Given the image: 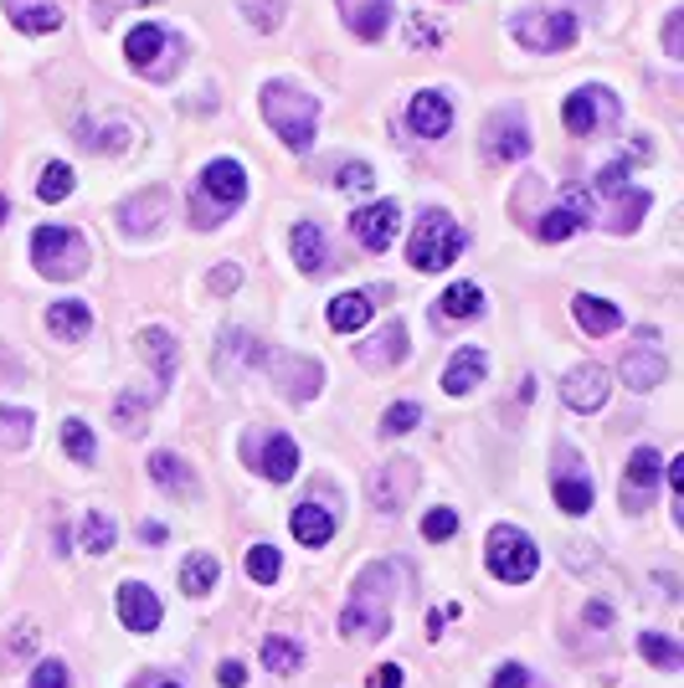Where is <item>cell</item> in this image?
Listing matches in <instances>:
<instances>
[{
    "label": "cell",
    "instance_id": "28",
    "mask_svg": "<svg viewBox=\"0 0 684 688\" xmlns=\"http://www.w3.org/2000/svg\"><path fill=\"white\" fill-rule=\"evenodd\" d=\"M47 330L57 334V340H88V330H94V314H88V304H78V298H62V304L47 308Z\"/></svg>",
    "mask_w": 684,
    "mask_h": 688
},
{
    "label": "cell",
    "instance_id": "12",
    "mask_svg": "<svg viewBox=\"0 0 684 688\" xmlns=\"http://www.w3.org/2000/svg\"><path fill=\"white\" fill-rule=\"evenodd\" d=\"M397 222H402V206L397 200H377V206L350 216V237L361 242L365 252H387L397 242Z\"/></svg>",
    "mask_w": 684,
    "mask_h": 688
},
{
    "label": "cell",
    "instance_id": "26",
    "mask_svg": "<svg viewBox=\"0 0 684 688\" xmlns=\"http://www.w3.org/2000/svg\"><path fill=\"white\" fill-rule=\"evenodd\" d=\"M644 344V340H638ZM664 375H670V365H664V355H658L654 344H644V350H628L623 355V381L633 385V391H654V385H664Z\"/></svg>",
    "mask_w": 684,
    "mask_h": 688
},
{
    "label": "cell",
    "instance_id": "8",
    "mask_svg": "<svg viewBox=\"0 0 684 688\" xmlns=\"http://www.w3.org/2000/svg\"><path fill=\"white\" fill-rule=\"evenodd\" d=\"M550 493H556V503H561V514H587L592 509V478H587V468H582L577 448H556Z\"/></svg>",
    "mask_w": 684,
    "mask_h": 688
},
{
    "label": "cell",
    "instance_id": "15",
    "mask_svg": "<svg viewBox=\"0 0 684 688\" xmlns=\"http://www.w3.org/2000/svg\"><path fill=\"white\" fill-rule=\"evenodd\" d=\"M412 489H417V463H407V458L381 463L377 473H371V503H377L381 514H397V509L412 499Z\"/></svg>",
    "mask_w": 684,
    "mask_h": 688
},
{
    "label": "cell",
    "instance_id": "11",
    "mask_svg": "<svg viewBox=\"0 0 684 688\" xmlns=\"http://www.w3.org/2000/svg\"><path fill=\"white\" fill-rule=\"evenodd\" d=\"M658 478H664V458L654 448H638L628 458V473H623V509H648L658 493Z\"/></svg>",
    "mask_w": 684,
    "mask_h": 688
},
{
    "label": "cell",
    "instance_id": "58",
    "mask_svg": "<svg viewBox=\"0 0 684 688\" xmlns=\"http://www.w3.org/2000/svg\"><path fill=\"white\" fill-rule=\"evenodd\" d=\"M6 212H11V206H6V200H0V226H6Z\"/></svg>",
    "mask_w": 684,
    "mask_h": 688
},
{
    "label": "cell",
    "instance_id": "19",
    "mask_svg": "<svg viewBox=\"0 0 684 688\" xmlns=\"http://www.w3.org/2000/svg\"><path fill=\"white\" fill-rule=\"evenodd\" d=\"M340 16H345V27L361 41H381L391 27V16H397V6H391V0H340Z\"/></svg>",
    "mask_w": 684,
    "mask_h": 688
},
{
    "label": "cell",
    "instance_id": "27",
    "mask_svg": "<svg viewBox=\"0 0 684 688\" xmlns=\"http://www.w3.org/2000/svg\"><path fill=\"white\" fill-rule=\"evenodd\" d=\"M330 534H335V514H330L324 503H314V499L299 503V509H294V540L309 544V550H324V544H330Z\"/></svg>",
    "mask_w": 684,
    "mask_h": 688
},
{
    "label": "cell",
    "instance_id": "20",
    "mask_svg": "<svg viewBox=\"0 0 684 688\" xmlns=\"http://www.w3.org/2000/svg\"><path fill=\"white\" fill-rule=\"evenodd\" d=\"M407 124H412V134H422V139H443L448 129H453V104H448V94H417L412 108H407Z\"/></svg>",
    "mask_w": 684,
    "mask_h": 688
},
{
    "label": "cell",
    "instance_id": "7",
    "mask_svg": "<svg viewBox=\"0 0 684 688\" xmlns=\"http://www.w3.org/2000/svg\"><path fill=\"white\" fill-rule=\"evenodd\" d=\"M515 41L530 52H561L577 41V16L561 11V6H530V11L515 16Z\"/></svg>",
    "mask_w": 684,
    "mask_h": 688
},
{
    "label": "cell",
    "instance_id": "45",
    "mask_svg": "<svg viewBox=\"0 0 684 688\" xmlns=\"http://www.w3.org/2000/svg\"><path fill=\"white\" fill-rule=\"evenodd\" d=\"M417 422H422V406L402 401V406H387V416H381V432H387V438H402V432H412Z\"/></svg>",
    "mask_w": 684,
    "mask_h": 688
},
{
    "label": "cell",
    "instance_id": "40",
    "mask_svg": "<svg viewBox=\"0 0 684 688\" xmlns=\"http://www.w3.org/2000/svg\"><path fill=\"white\" fill-rule=\"evenodd\" d=\"M247 576H253L257 586H273L283 576V556L273 544H253V550H247Z\"/></svg>",
    "mask_w": 684,
    "mask_h": 688
},
{
    "label": "cell",
    "instance_id": "50",
    "mask_svg": "<svg viewBox=\"0 0 684 688\" xmlns=\"http://www.w3.org/2000/svg\"><path fill=\"white\" fill-rule=\"evenodd\" d=\"M0 422L11 426V448H21V438H31V411H21V406H0Z\"/></svg>",
    "mask_w": 684,
    "mask_h": 688
},
{
    "label": "cell",
    "instance_id": "53",
    "mask_svg": "<svg viewBox=\"0 0 684 688\" xmlns=\"http://www.w3.org/2000/svg\"><path fill=\"white\" fill-rule=\"evenodd\" d=\"M530 684V668H520V662H505L495 674V688H525Z\"/></svg>",
    "mask_w": 684,
    "mask_h": 688
},
{
    "label": "cell",
    "instance_id": "9",
    "mask_svg": "<svg viewBox=\"0 0 684 688\" xmlns=\"http://www.w3.org/2000/svg\"><path fill=\"white\" fill-rule=\"evenodd\" d=\"M530 155V129L515 108L495 114V119L483 124V159H495V165H515V159Z\"/></svg>",
    "mask_w": 684,
    "mask_h": 688
},
{
    "label": "cell",
    "instance_id": "29",
    "mask_svg": "<svg viewBox=\"0 0 684 688\" xmlns=\"http://www.w3.org/2000/svg\"><path fill=\"white\" fill-rule=\"evenodd\" d=\"M294 263L304 267V273H330V242H324V232L314 222H299L294 226Z\"/></svg>",
    "mask_w": 684,
    "mask_h": 688
},
{
    "label": "cell",
    "instance_id": "16",
    "mask_svg": "<svg viewBox=\"0 0 684 688\" xmlns=\"http://www.w3.org/2000/svg\"><path fill=\"white\" fill-rule=\"evenodd\" d=\"M257 371H268V375H279V385H283V396L289 401H309L314 391H320V381H324V371L314 365V360H294V355H263V365Z\"/></svg>",
    "mask_w": 684,
    "mask_h": 688
},
{
    "label": "cell",
    "instance_id": "1",
    "mask_svg": "<svg viewBox=\"0 0 684 688\" xmlns=\"http://www.w3.org/2000/svg\"><path fill=\"white\" fill-rule=\"evenodd\" d=\"M391 586H397L391 566H365L355 576V601L340 617V632L361 637V642H381L391 632Z\"/></svg>",
    "mask_w": 684,
    "mask_h": 688
},
{
    "label": "cell",
    "instance_id": "33",
    "mask_svg": "<svg viewBox=\"0 0 684 688\" xmlns=\"http://www.w3.org/2000/svg\"><path fill=\"white\" fill-rule=\"evenodd\" d=\"M139 350H145V360H155V385H170L175 381V360H180L175 334L170 330H145L139 334Z\"/></svg>",
    "mask_w": 684,
    "mask_h": 688
},
{
    "label": "cell",
    "instance_id": "48",
    "mask_svg": "<svg viewBox=\"0 0 684 688\" xmlns=\"http://www.w3.org/2000/svg\"><path fill=\"white\" fill-rule=\"evenodd\" d=\"M340 190H371L377 186V170L365 165V159H350V165H340V180H335Z\"/></svg>",
    "mask_w": 684,
    "mask_h": 688
},
{
    "label": "cell",
    "instance_id": "42",
    "mask_svg": "<svg viewBox=\"0 0 684 688\" xmlns=\"http://www.w3.org/2000/svg\"><path fill=\"white\" fill-rule=\"evenodd\" d=\"M62 448H68V458L72 463H94V426L88 422H78V416H72V422H62Z\"/></svg>",
    "mask_w": 684,
    "mask_h": 688
},
{
    "label": "cell",
    "instance_id": "56",
    "mask_svg": "<svg viewBox=\"0 0 684 688\" xmlns=\"http://www.w3.org/2000/svg\"><path fill=\"white\" fill-rule=\"evenodd\" d=\"M587 622H592V627H613V607H603V601H592V607H587Z\"/></svg>",
    "mask_w": 684,
    "mask_h": 688
},
{
    "label": "cell",
    "instance_id": "10",
    "mask_svg": "<svg viewBox=\"0 0 684 688\" xmlns=\"http://www.w3.org/2000/svg\"><path fill=\"white\" fill-rule=\"evenodd\" d=\"M247 458H253V468L263 478H273V483H289V478L299 473V448L289 432H263V438H247Z\"/></svg>",
    "mask_w": 684,
    "mask_h": 688
},
{
    "label": "cell",
    "instance_id": "46",
    "mask_svg": "<svg viewBox=\"0 0 684 688\" xmlns=\"http://www.w3.org/2000/svg\"><path fill=\"white\" fill-rule=\"evenodd\" d=\"M242 11H247V21L257 31H273L283 21V0H242Z\"/></svg>",
    "mask_w": 684,
    "mask_h": 688
},
{
    "label": "cell",
    "instance_id": "6",
    "mask_svg": "<svg viewBox=\"0 0 684 688\" xmlns=\"http://www.w3.org/2000/svg\"><path fill=\"white\" fill-rule=\"evenodd\" d=\"M31 263H37L41 278H78L82 267H88V242L68 226H37V237H31Z\"/></svg>",
    "mask_w": 684,
    "mask_h": 688
},
{
    "label": "cell",
    "instance_id": "57",
    "mask_svg": "<svg viewBox=\"0 0 684 688\" xmlns=\"http://www.w3.org/2000/svg\"><path fill=\"white\" fill-rule=\"evenodd\" d=\"M139 540H145V544H165V524L145 519V524H139Z\"/></svg>",
    "mask_w": 684,
    "mask_h": 688
},
{
    "label": "cell",
    "instance_id": "55",
    "mask_svg": "<svg viewBox=\"0 0 684 688\" xmlns=\"http://www.w3.org/2000/svg\"><path fill=\"white\" fill-rule=\"evenodd\" d=\"M216 684H222V688H242V684H247V668H242V662H222V668H216Z\"/></svg>",
    "mask_w": 684,
    "mask_h": 688
},
{
    "label": "cell",
    "instance_id": "3",
    "mask_svg": "<svg viewBox=\"0 0 684 688\" xmlns=\"http://www.w3.org/2000/svg\"><path fill=\"white\" fill-rule=\"evenodd\" d=\"M242 200H247V170H242L237 159H212L202 170V196H196L190 222L212 232V226H222L227 212H237Z\"/></svg>",
    "mask_w": 684,
    "mask_h": 688
},
{
    "label": "cell",
    "instance_id": "25",
    "mask_svg": "<svg viewBox=\"0 0 684 688\" xmlns=\"http://www.w3.org/2000/svg\"><path fill=\"white\" fill-rule=\"evenodd\" d=\"M165 396V385H129L119 401H114V426L119 432H129L135 438L139 426H145V416H149V406Z\"/></svg>",
    "mask_w": 684,
    "mask_h": 688
},
{
    "label": "cell",
    "instance_id": "38",
    "mask_svg": "<svg viewBox=\"0 0 684 688\" xmlns=\"http://www.w3.org/2000/svg\"><path fill=\"white\" fill-rule=\"evenodd\" d=\"M180 586H186V596H206L216 586V556H190L186 566H180Z\"/></svg>",
    "mask_w": 684,
    "mask_h": 688
},
{
    "label": "cell",
    "instance_id": "41",
    "mask_svg": "<svg viewBox=\"0 0 684 688\" xmlns=\"http://www.w3.org/2000/svg\"><path fill=\"white\" fill-rule=\"evenodd\" d=\"M31 652H37V627H11V632H6V642H0V668L11 674L16 662L31 658Z\"/></svg>",
    "mask_w": 684,
    "mask_h": 688
},
{
    "label": "cell",
    "instance_id": "23",
    "mask_svg": "<svg viewBox=\"0 0 684 688\" xmlns=\"http://www.w3.org/2000/svg\"><path fill=\"white\" fill-rule=\"evenodd\" d=\"M355 360H361L365 371H387V365H402L407 360V330L402 324H387L371 344H355Z\"/></svg>",
    "mask_w": 684,
    "mask_h": 688
},
{
    "label": "cell",
    "instance_id": "4",
    "mask_svg": "<svg viewBox=\"0 0 684 688\" xmlns=\"http://www.w3.org/2000/svg\"><path fill=\"white\" fill-rule=\"evenodd\" d=\"M463 247H469L463 226H458L453 216H443V212H428L422 222H417L407 257H412L417 273H443V267L458 263V252H463Z\"/></svg>",
    "mask_w": 684,
    "mask_h": 688
},
{
    "label": "cell",
    "instance_id": "52",
    "mask_svg": "<svg viewBox=\"0 0 684 688\" xmlns=\"http://www.w3.org/2000/svg\"><path fill=\"white\" fill-rule=\"evenodd\" d=\"M242 288V267H232V263H222L212 273V293H237Z\"/></svg>",
    "mask_w": 684,
    "mask_h": 688
},
{
    "label": "cell",
    "instance_id": "30",
    "mask_svg": "<svg viewBox=\"0 0 684 688\" xmlns=\"http://www.w3.org/2000/svg\"><path fill=\"white\" fill-rule=\"evenodd\" d=\"M571 314H577V324L587 334H613L617 324H623L617 304H607V298H597V293H577V298H571Z\"/></svg>",
    "mask_w": 684,
    "mask_h": 688
},
{
    "label": "cell",
    "instance_id": "39",
    "mask_svg": "<svg viewBox=\"0 0 684 688\" xmlns=\"http://www.w3.org/2000/svg\"><path fill=\"white\" fill-rule=\"evenodd\" d=\"M263 662H268L273 674H299L304 648H299V642H289V637H268V642H263Z\"/></svg>",
    "mask_w": 684,
    "mask_h": 688
},
{
    "label": "cell",
    "instance_id": "37",
    "mask_svg": "<svg viewBox=\"0 0 684 688\" xmlns=\"http://www.w3.org/2000/svg\"><path fill=\"white\" fill-rule=\"evenodd\" d=\"M114 540H119L114 519H108L104 509H94V514H88V524H82V550H88V556H108V550H114Z\"/></svg>",
    "mask_w": 684,
    "mask_h": 688
},
{
    "label": "cell",
    "instance_id": "49",
    "mask_svg": "<svg viewBox=\"0 0 684 688\" xmlns=\"http://www.w3.org/2000/svg\"><path fill=\"white\" fill-rule=\"evenodd\" d=\"M31 688H72L68 662H41L37 674H31Z\"/></svg>",
    "mask_w": 684,
    "mask_h": 688
},
{
    "label": "cell",
    "instance_id": "35",
    "mask_svg": "<svg viewBox=\"0 0 684 688\" xmlns=\"http://www.w3.org/2000/svg\"><path fill=\"white\" fill-rule=\"evenodd\" d=\"M638 652H644L654 668H664V674H680V668H684L680 642H670L664 632H638Z\"/></svg>",
    "mask_w": 684,
    "mask_h": 688
},
{
    "label": "cell",
    "instance_id": "51",
    "mask_svg": "<svg viewBox=\"0 0 684 688\" xmlns=\"http://www.w3.org/2000/svg\"><path fill=\"white\" fill-rule=\"evenodd\" d=\"M664 52L684 57V11H670V21H664Z\"/></svg>",
    "mask_w": 684,
    "mask_h": 688
},
{
    "label": "cell",
    "instance_id": "24",
    "mask_svg": "<svg viewBox=\"0 0 684 688\" xmlns=\"http://www.w3.org/2000/svg\"><path fill=\"white\" fill-rule=\"evenodd\" d=\"M613 206L603 212V222H607V232H617V237H628V232H638V222L648 216V190H638V186H623L617 196H607Z\"/></svg>",
    "mask_w": 684,
    "mask_h": 688
},
{
    "label": "cell",
    "instance_id": "14",
    "mask_svg": "<svg viewBox=\"0 0 684 688\" xmlns=\"http://www.w3.org/2000/svg\"><path fill=\"white\" fill-rule=\"evenodd\" d=\"M603 119H617V98L607 94V88H577V94L566 98V108H561V124L571 134H592Z\"/></svg>",
    "mask_w": 684,
    "mask_h": 688
},
{
    "label": "cell",
    "instance_id": "22",
    "mask_svg": "<svg viewBox=\"0 0 684 688\" xmlns=\"http://www.w3.org/2000/svg\"><path fill=\"white\" fill-rule=\"evenodd\" d=\"M483 371H489V355H483L479 344H463L453 360H448V371H443V391L448 396H469L473 385L483 381Z\"/></svg>",
    "mask_w": 684,
    "mask_h": 688
},
{
    "label": "cell",
    "instance_id": "17",
    "mask_svg": "<svg viewBox=\"0 0 684 688\" xmlns=\"http://www.w3.org/2000/svg\"><path fill=\"white\" fill-rule=\"evenodd\" d=\"M592 216H597V212H592V196H587V190H571L561 206H550V212L536 222V237L540 242H566V237H577Z\"/></svg>",
    "mask_w": 684,
    "mask_h": 688
},
{
    "label": "cell",
    "instance_id": "54",
    "mask_svg": "<svg viewBox=\"0 0 684 688\" xmlns=\"http://www.w3.org/2000/svg\"><path fill=\"white\" fill-rule=\"evenodd\" d=\"M402 684H407V674L397 662H381L377 674H371V688H402Z\"/></svg>",
    "mask_w": 684,
    "mask_h": 688
},
{
    "label": "cell",
    "instance_id": "13",
    "mask_svg": "<svg viewBox=\"0 0 684 688\" xmlns=\"http://www.w3.org/2000/svg\"><path fill=\"white\" fill-rule=\"evenodd\" d=\"M607 396H613V375H607L603 365H577V371H566L561 401L571 411H603Z\"/></svg>",
    "mask_w": 684,
    "mask_h": 688
},
{
    "label": "cell",
    "instance_id": "36",
    "mask_svg": "<svg viewBox=\"0 0 684 688\" xmlns=\"http://www.w3.org/2000/svg\"><path fill=\"white\" fill-rule=\"evenodd\" d=\"M473 314H483L479 283H453V288L443 293V318H473Z\"/></svg>",
    "mask_w": 684,
    "mask_h": 688
},
{
    "label": "cell",
    "instance_id": "32",
    "mask_svg": "<svg viewBox=\"0 0 684 688\" xmlns=\"http://www.w3.org/2000/svg\"><path fill=\"white\" fill-rule=\"evenodd\" d=\"M165 47H170V37H165V31L155 27V21H139V27L129 31V37H124V57H129V62H135L139 72H149V62H155V57H160Z\"/></svg>",
    "mask_w": 684,
    "mask_h": 688
},
{
    "label": "cell",
    "instance_id": "47",
    "mask_svg": "<svg viewBox=\"0 0 684 688\" xmlns=\"http://www.w3.org/2000/svg\"><path fill=\"white\" fill-rule=\"evenodd\" d=\"M453 534H458V514H453V509H432V514L422 519V540L438 544V540H453Z\"/></svg>",
    "mask_w": 684,
    "mask_h": 688
},
{
    "label": "cell",
    "instance_id": "43",
    "mask_svg": "<svg viewBox=\"0 0 684 688\" xmlns=\"http://www.w3.org/2000/svg\"><path fill=\"white\" fill-rule=\"evenodd\" d=\"M68 190H72V170H68V165H62V159H52V165L41 170L37 196L47 200V206H57V200H68Z\"/></svg>",
    "mask_w": 684,
    "mask_h": 688
},
{
    "label": "cell",
    "instance_id": "18",
    "mask_svg": "<svg viewBox=\"0 0 684 688\" xmlns=\"http://www.w3.org/2000/svg\"><path fill=\"white\" fill-rule=\"evenodd\" d=\"M119 617H124V627L129 632H155L160 627V596L149 591V586H139V581H124L119 586Z\"/></svg>",
    "mask_w": 684,
    "mask_h": 688
},
{
    "label": "cell",
    "instance_id": "2",
    "mask_svg": "<svg viewBox=\"0 0 684 688\" xmlns=\"http://www.w3.org/2000/svg\"><path fill=\"white\" fill-rule=\"evenodd\" d=\"M263 119L279 129V139L289 149H309L314 145V129H320V104L309 94H299V88H289V82H268L263 88Z\"/></svg>",
    "mask_w": 684,
    "mask_h": 688
},
{
    "label": "cell",
    "instance_id": "5",
    "mask_svg": "<svg viewBox=\"0 0 684 688\" xmlns=\"http://www.w3.org/2000/svg\"><path fill=\"white\" fill-rule=\"evenodd\" d=\"M483 560H489V570H495L505 586H525V581H530V576L540 570L536 540H530L525 530H515V524H495V530H489Z\"/></svg>",
    "mask_w": 684,
    "mask_h": 688
},
{
    "label": "cell",
    "instance_id": "34",
    "mask_svg": "<svg viewBox=\"0 0 684 688\" xmlns=\"http://www.w3.org/2000/svg\"><path fill=\"white\" fill-rule=\"evenodd\" d=\"M371 324V298L365 293H340L335 304H330V330L335 334H355Z\"/></svg>",
    "mask_w": 684,
    "mask_h": 688
},
{
    "label": "cell",
    "instance_id": "59",
    "mask_svg": "<svg viewBox=\"0 0 684 688\" xmlns=\"http://www.w3.org/2000/svg\"><path fill=\"white\" fill-rule=\"evenodd\" d=\"M155 688H180V684H155Z\"/></svg>",
    "mask_w": 684,
    "mask_h": 688
},
{
    "label": "cell",
    "instance_id": "44",
    "mask_svg": "<svg viewBox=\"0 0 684 688\" xmlns=\"http://www.w3.org/2000/svg\"><path fill=\"white\" fill-rule=\"evenodd\" d=\"M11 21L21 31H57L62 27V11L57 6H31V11H11Z\"/></svg>",
    "mask_w": 684,
    "mask_h": 688
},
{
    "label": "cell",
    "instance_id": "31",
    "mask_svg": "<svg viewBox=\"0 0 684 688\" xmlns=\"http://www.w3.org/2000/svg\"><path fill=\"white\" fill-rule=\"evenodd\" d=\"M145 468H149V478H155L165 493H180V499H186V493H196V473H190L175 452H149Z\"/></svg>",
    "mask_w": 684,
    "mask_h": 688
},
{
    "label": "cell",
    "instance_id": "21",
    "mask_svg": "<svg viewBox=\"0 0 684 688\" xmlns=\"http://www.w3.org/2000/svg\"><path fill=\"white\" fill-rule=\"evenodd\" d=\"M165 206H170V196H165L160 186L155 190H139V196H129L119 206V222L129 237H145V232H155V226L165 222Z\"/></svg>",
    "mask_w": 684,
    "mask_h": 688
}]
</instances>
